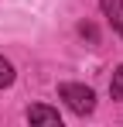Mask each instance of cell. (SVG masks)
<instances>
[{"label": "cell", "instance_id": "cell-2", "mask_svg": "<svg viewBox=\"0 0 123 127\" xmlns=\"http://www.w3.org/2000/svg\"><path fill=\"white\" fill-rule=\"evenodd\" d=\"M102 14H106V21L113 24V31L123 34V0H99Z\"/></svg>", "mask_w": 123, "mask_h": 127}, {"label": "cell", "instance_id": "cell-4", "mask_svg": "<svg viewBox=\"0 0 123 127\" xmlns=\"http://www.w3.org/2000/svg\"><path fill=\"white\" fill-rule=\"evenodd\" d=\"M109 96L123 103V65H116V72H113V79H109Z\"/></svg>", "mask_w": 123, "mask_h": 127}, {"label": "cell", "instance_id": "cell-1", "mask_svg": "<svg viewBox=\"0 0 123 127\" xmlns=\"http://www.w3.org/2000/svg\"><path fill=\"white\" fill-rule=\"evenodd\" d=\"M58 96L72 106L79 117L92 113V106H96V93H92L89 86H82V83H62V86H58Z\"/></svg>", "mask_w": 123, "mask_h": 127}, {"label": "cell", "instance_id": "cell-5", "mask_svg": "<svg viewBox=\"0 0 123 127\" xmlns=\"http://www.w3.org/2000/svg\"><path fill=\"white\" fill-rule=\"evenodd\" d=\"M10 83H14V65H10L3 55H0V89H7Z\"/></svg>", "mask_w": 123, "mask_h": 127}, {"label": "cell", "instance_id": "cell-3", "mask_svg": "<svg viewBox=\"0 0 123 127\" xmlns=\"http://www.w3.org/2000/svg\"><path fill=\"white\" fill-rule=\"evenodd\" d=\"M27 120H31V124H58L62 127L58 110H51V106H31V110H27Z\"/></svg>", "mask_w": 123, "mask_h": 127}, {"label": "cell", "instance_id": "cell-6", "mask_svg": "<svg viewBox=\"0 0 123 127\" xmlns=\"http://www.w3.org/2000/svg\"><path fill=\"white\" fill-rule=\"evenodd\" d=\"M79 31H82V38H89V41L96 45V28H92V24H82Z\"/></svg>", "mask_w": 123, "mask_h": 127}]
</instances>
